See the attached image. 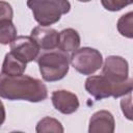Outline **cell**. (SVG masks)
<instances>
[{"label": "cell", "instance_id": "7", "mask_svg": "<svg viewBox=\"0 0 133 133\" xmlns=\"http://www.w3.org/2000/svg\"><path fill=\"white\" fill-rule=\"evenodd\" d=\"M10 52L27 63L36 59L39 48L30 36H17L10 43Z\"/></svg>", "mask_w": 133, "mask_h": 133}, {"label": "cell", "instance_id": "6", "mask_svg": "<svg viewBox=\"0 0 133 133\" xmlns=\"http://www.w3.org/2000/svg\"><path fill=\"white\" fill-rule=\"evenodd\" d=\"M129 65L126 59L121 56H109L106 58L102 74L113 82H123L128 79Z\"/></svg>", "mask_w": 133, "mask_h": 133}, {"label": "cell", "instance_id": "15", "mask_svg": "<svg viewBox=\"0 0 133 133\" xmlns=\"http://www.w3.org/2000/svg\"><path fill=\"white\" fill-rule=\"evenodd\" d=\"M117 30L122 35L132 38L133 36V12L132 11L119 18L117 22Z\"/></svg>", "mask_w": 133, "mask_h": 133}, {"label": "cell", "instance_id": "13", "mask_svg": "<svg viewBox=\"0 0 133 133\" xmlns=\"http://www.w3.org/2000/svg\"><path fill=\"white\" fill-rule=\"evenodd\" d=\"M17 37V28L11 20L0 21V44H10Z\"/></svg>", "mask_w": 133, "mask_h": 133}, {"label": "cell", "instance_id": "17", "mask_svg": "<svg viewBox=\"0 0 133 133\" xmlns=\"http://www.w3.org/2000/svg\"><path fill=\"white\" fill-rule=\"evenodd\" d=\"M12 15H14V11L10 4H8L5 1H0V21L11 20Z\"/></svg>", "mask_w": 133, "mask_h": 133}, {"label": "cell", "instance_id": "1", "mask_svg": "<svg viewBox=\"0 0 133 133\" xmlns=\"http://www.w3.org/2000/svg\"><path fill=\"white\" fill-rule=\"evenodd\" d=\"M0 97L10 101L22 100L41 102L47 99L46 85L38 79L27 75H7L0 73Z\"/></svg>", "mask_w": 133, "mask_h": 133}, {"label": "cell", "instance_id": "8", "mask_svg": "<svg viewBox=\"0 0 133 133\" xmlns=\"http://www.w3.org/2000/svg\"><path fill=\"white\" fill-rule=\"evenodd\" d=\"M30 37L42 50L55 49L58 46L59 32L48 26H37L31 30Z\"/></svg>", "mask_w": 133, "mask_h": 133}, {"label": "cell", "instance_id": "16", "mask_svg": "<svg viewBox=\"0 0 133 133\" xmlns=\"http://www.w3.org/2000/svg\"><path fill=\"white\" fill-rule=\"evenodd\" d=\"M103 7L110 11H117L132 3V0H101Z\"/></svg>", "mask_w": 133, "mask_h": 133}, {"label": "cell", "instance_id": "11", "mask_svg": "<svg viewBox=\"0 0 133 133\" xmlns=\"http://www.w3.org/2000/svg\"><path fill=\"white\" fill-rule=\"evenodd\" d=\"M80 46V36L73 28L63 29L59 32V41L57 48L63 52L70 53L76 51Z\"/></svg>", "mask_w": 133, "mask_h": 133}, {"label": "cell", "instance_id": "3", "mask_svg": "<svg viewBox=\"0 0 133 133\" xmlns=\"http://www.w3.org/2000/svg\"><path fill=\"white\" fill-rule=\"evenodd\" d=\"M132 82L131 78L123 82H113L103 75L90 76L85 81V89L96 100H102L109 97L118 98L132 91Z\"/></svg>", "mask_w": 133, "mask_h": 133}, {"label": "cell", "instance_id": "2", "mask_svg": "<svg viewBox=\"0 0 133 133\" xmlns=\"http://www.w3.org/2000/svg\"><path fill=\"white\" fill-rule=\"evenodd\" d=\"M36 61L43 79L48 82L58 81L69 72V53L63 52L58 48L43 50L42 53H38Z\"/></svg>", "mask_w": 133, "mask_h": 133}, {"label": "cell", "instance_id": "10", "mask_svg": "<svg viewBox=\"0 0 133 133\" xmlns=\"http://www.w3.org/2000/svg\"><path fill=\"white\" fill-rule=\"evenodd\" d=\"M114 131L113 115L107 110H100L89 119V133H112Z\"/></svg>", "mask_w": 133, "mask_h": 133}, {"label": "cell", "instance_id": "4", "mask_svg": "<svg viewBox=\"0 0 133 133\" xmlns=\"http://www.w3.org/2000/svg\"><path fill=\"white\" fill-rule=\"evenodd\" d=\"M27 5L35 21L42 26H50L58 22L61 16L71 9L68 0H28Z\"/></svg>", "mask_w": 133, "mask_h": 133}, {"label": "cell", "instance_id": "14", "mask_svg": "<svg viewBox=\"0 0 133 133\" xmlns=\"http://www.w3.org/2000/svg\"><path fill=\"white\" fill-rule=\"evenodd\" d=\"M36 132L43 133V132H63V128L61 124L52 117H44L41 119L36 125Z\"/></svg>", "mask_w": 133, "mask_h": 133}, {"label": "cell", "instance_id": "19", "mask_svg": "<svg viewBox=\"0 0 133 133\" xmlns=\"http://www.w3.org/2000/svg\"><path fill=\"white\" fill-rule=\"evenodd\" d=\"M4 121H5V109L3 103L0 101V126L3 124Z\"/></svg>", "mask_w": 133, "mask_h": 133}, {"label": "cell", "instance_id": "18", "mask_svg": "<svg viewBox=\"0 0 133 133\" xmlns=\"http://www.w3.org/2000/svg\"><path fill=\"white\" fill-rule=\"evenodd\" d=\"M121 107L123 113L128 119H132V102H131V92L128 94V98H124L121 101Z\"/></svg>", "mask_w": 133, "mask_h": 133}, {"label": "cell", "instance_id": "12", "mask_svg": "<svg viewBox=\"0 0 133 133\" xmlns=\"http://www.w3.org/2000/svg\"><path fill=\"white\" fill-rule=\"evenodd\" d=\"M26 64L27 63L25 61L17 57L14 53L9 52L4 57L1 73L7 75H21L26 70Z\"/></svg>", "mask_w": 133, "mask_h": 133}, {"label": "cell", "instance_id": "20", "mask_svg": "<svg viewBox=\"0 0 133 133\" xmlns=\"http://www.w3.org/2000/svg\"><path fill=\"white\" fill-rule=\"evenodd\" d=\"M79 2H89V1H91V0H78Z\"/></svg>", "mask_w": 133, "mask_h": 133}, {"label": "cell", "instance_id": "5", "mask_svg": "<svg viewBox=\"0 0 133 133\" xmlns=\"http://www.w3.org/2000/svg\"><path fill=\"white\" fill-rule=\"evenodd\" d=\"M70 63L80 74L91 75L102 66L103 58L98 50L83 47L73 52L70 57Z\"/></svg>", "mask_w": 133, "mask_h": 133}, {"label": "cell", "instance_id": "9", "mask_svg": "<svg viewBox=\"0 0 133 133\" xmlns=\"http://www.w3.org/2000/svg\"><path fill=\"white\" fill-rule=\"evenodd\" d=\"M51 99L55 109L63 114H71L79 107L77 96L68 90H55L52 92Z\"/></svg>", "mask_w": 133, "mask_h": 133}]
</instances>
